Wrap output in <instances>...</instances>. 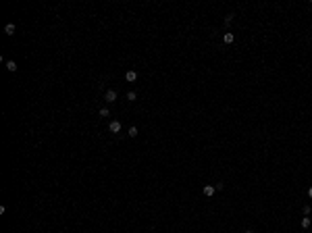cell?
Returning a JSON list of instances; mask_svg holds the SVG:
<instances>
[{
    "label": "cell",
    "instance_id": "cell-1",
    "mask_svg": "<svg viewBox=\"0 0 312 233\" xmlns=\"http://www.w3.org/2000/svg\"><path fill=\"white\" fill-rule=\"evenodd\" d=\"M108 131L110 133H119L121 131V121H110L108 123Z\"/></svg>",
    "mask_w": 312,
    "mask_h": 233
},
{
    "label": "cell",
    "instance_id": "cell-2",
    "mask_svg": "<svg viewBox=\"0 0 312 233\" xmlns=\"http://www.w3.org/2000/svg\"><path fill=\"white\" fill-rule=\"evenodd\" d=\"M104 100H106V102H115V100H117V92H115V90H106Z\"/></svg>",
    "mask_w": 312,
    "mask_h": 233
},
{
    "label": "cell",
    "instance_id": "cell-3",
    "mask_svg": "<svg viewBox=\"0 0 312 233\" xmlns=\"http://www.w3.org/2000/svg\"><path fill=\"white\" fill-rule=\"evenodd\" d=\"M214 191H217V187L214 185H204V196H206V198L214 196Z\"/></svg>",
    "mask_w": 312,
    "mask_h": 233
},
{
    "label": "cell",
    "instance_id": "cell-4",
    "mask_svg": "<svg viewBox=\"0 0 312 233\" xmlns=\"http://www.w3.org/2000/svg\"><path fill=\"white\" fill-rule=\"evenodd\" d=\"M125 79H127V81H135V79H137V73H135L133 69H129V71L125 73Z\"/></svg>",
    "mask_w": 312,
    "mask_h": 233
},
{
    "label": "cell",
    "instance_id": "cell-5",
    "mask_svg": "<svg viewBox=\"0 0 312 233\" xmlns=\"http://www.w3.org/2000/svg\"><path fill=\"white\" fill-rule=\"evenodd\" d=\"M6 71L15 73V71H17V63H15V60H6Z\"/></svg>",
    "mask_w": 312,
    "mask_h": 233
},
{
    "label": "cell",
    "instance_id": "cell-6",
    "mask_svg": "<svg viewBox=\"0 0 312 233\" xmlns=\"http://www.w3.org/2000/svg\"><path fill=\"white\" fill-rule=\"evenodd\" d=\"M4 31H6V36H13V33H15V25H13V23H6V25H4Z\"/></svg>",
    "mask_w": 312,
    "mask_h": 233
},
{
    "label": "cell",
    "instance_id": "cell-7",
    "mask_svg": "<svg viewBox=\"0 0 312 233\" xmlns=\"http://www.w3.org/2000/svg\"><path fill=\"white\" fill-rule=\"evenodd\" d=\"M223 40H225V44H231V42L235 40V36H233V33H225V36H223Z\"/></svg>",
    "mask_w": 312,
    "mask_h": 233
},
{
    "label": "cell",
    "instance_id": "cell-8",
    "mask_svg": "<svg viewBox=\"0 0 312 233\" xmlns=\"http://www.w3.org/2000/svg\"><path fill=\"white\" fill-rule=\"evenodd\" d=\"M310 217H304V219H302V227H304V229H308V227H310Z\"/></svg>",
    "mask_w": 312,
    "mask_h": 233
},
{
    "label": "cell",
    "instance_id": "cell-9",
    "mask_svg": "<svg viewBox=\"0 0 312 233\" xmlns=\"http://www.w3.org/2000/svg\"><path fill=\"white\" fill-rule=\"evenodd\" d=\"M98 115H100V117H110V110H108V108H100Z\"/></svg>",
    "mask_w": 312,
    "mask_h": 233
},
{
    "label": "cell",
    "instance_id": "cell-10",
    "mask_svg": "<svg viewBox=\"0 0 312 233\" xmlns=\"http://www.w3.org/2000/svg\"><path fill=\"white\" fill-rule=\"evenodd\" d=\"M135 98H137V94L135 92H127V100H129V102H133Z\"/></svg>",
    "mask_w": 312,
    "mask_h": 233
},
{
    "label": "cell",
    "instance_id": "cell-11",
    "mask_svg": "<svg viewBox=\"0 0 312 233\" xmlns=\"http://www.w3.org/2000/svg\"><path fill=\"white\" fill-rule=\"evenodd\" d=\"M137 135V127H129V138H135Z\"/></svg>",
    "mask_w": 312,
    "mask_h": 233
},
{
    "label": "cell",
    "instance_id": "cell-12",
    "mask_svg": "<svg viewBox=\"0 0 312 233\" xmlns=\"http://www.w3.org/2000/svg\"><path fill=\"white\" fill-rule=\"evenodd\" d=\"M308 196H310V198H312V187H308Z\"/></svg>",
    "mask_w": 312,
    "mask_h": 233
},
{
    "label": "cell",
    "instance_id": "cell-13",
    "mask_svg": "<svg viewBox=\"0 0 312 233\" xmlns=\"http://www.w3.org/2000/svg\"><path fill=\"white\" fill-rule=\"evenodd\" d=\"M246 233H254V231H250V229H248V231H246Z\"/></svg>",
    "mask_w": 312,
    "mask_h": 233
}]
</instances>
